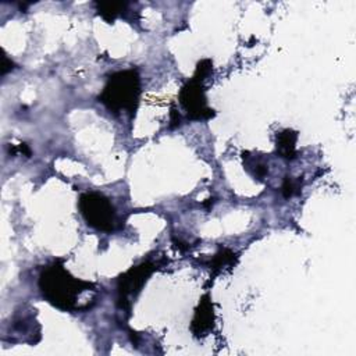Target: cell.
<instances>
[{
	"instance_id": "cell-1",
	"label": "cell",
	"mask_w": 356,
	"mask_h": 356,
	"mask_svg": "<svg viewBox=\"0 0 356 356\" xmlns=\"http://www.w3.org/2000/svg\"><path fill=\"white\" fill-rule=\"evenodd\" d=\"M39 285L43 296H46L54 306L64 310L76 309V296L90 286L86 282L74 280L63 267L58 266L49 267L43 271Z\"/></svg>"
},
{
	"instance_id": "cell-2",
	"label": "cell",
	"mask_w": 356,
	"mask_h": 356,
	"mask_svg": "<svg viewBox=\"0 0 356 356\" xmlns=\"http://www.w3.org/2000/svg\"><path fill=\"white\" fill-rule=\"evenodd\" d=\"M138 93V75L134 71H122L110 76L100 99L110 110H132Z\"/></svg>"
},
{
	"instance_id": "cell-3",
	"label": "cell",
	"mask_w": 356,
	"mask_h": 356,
	"mask_svg": "<svg viewBox=\"0 0 356 356\" xmlns=\"http://www.w3.org/2000/svg\"><path fill=\"white\" fill-rule=\"evenodd\" d=\"M79 209L86 222L102 231H111L117 224L115 209L103 195L88 192L79 199Z\"/></svg>"
},
{
	"instance_id": "cell-4",
	"label": "cell",
	"mask_w": 356,
	"mask_h": 356,
	"mask_svg": "<svg viewBox=\"0 0 356 356\" xmlns=\"http://www.w3.org/2000/svg\"><path fill=\"white\" fill-rule=\"evenodd\" d=\"M202 86L197 79H193L191 83H188L182 92H181V103L185 106V108L189 113H196L199 111V117L203 115V104H204V97L202 95Z\"/></svg>"
},
{
	"instance_id": "cell-5",
	"label": "cell",
	"mask_w": 356,
	"mask_h": 356,
	"mask_svg": "<svg viewBox=\"0 0 356 356\" xmlns=\"http://www.w3.org/2000/svg\"><path fill=\"white\" fill-rule=\"evenodd\" d=\"M295 140L296 134L292 131H284L277 135V150L284 159H293L295 156Z\"/></svg>"
},
{
	"instance_id": "cell-6",
	"label": "cell",
	"mask_w": 356,
	"mask_h": 356,
	"mask_svg": "<svg viewBox=\"0 0 356 356\" xmlns=\"http://www.w3.org/2000/svg\"><path fill=\"white\" fill-rule=\"evenodd\" d=\"M250 167H253V170H250L249 172H250L254 178H257V179H261V178L267 174V165H266L261 160H256L254 157H253V159H249V160L246 161V168H250Z\"/></svg>"
},
{
	"instance_id": "cell-7",
	"label": "cell",
	"mask_w": 356,
	"mask_h": 356,
	"mask_svg": "<svg viewBox=\"0 0 356 356\" xmlns=\"http://www.w3.org/2000/svg\"><path fill=\"white\" fill-rule=\"evenodd\" d=\"M300 181L299 179H293L291 177H286L284 184H282V193L285 197H291L296 193L300 192Z\"/></svg>"
}]
</instances>
